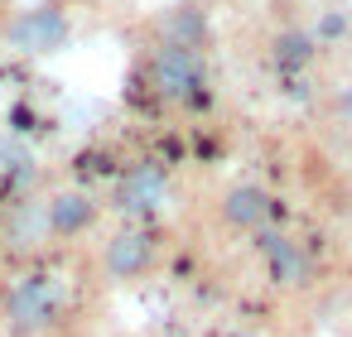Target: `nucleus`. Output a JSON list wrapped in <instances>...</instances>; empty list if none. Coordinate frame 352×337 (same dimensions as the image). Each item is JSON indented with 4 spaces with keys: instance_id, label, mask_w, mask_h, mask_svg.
Segmentation results:
<instances>
[{
    "instance_id": "nucleus-1",
    "label": "nucleus",
    "mask_w": 352,
    "mask_h": 337,
    "mask_svg": "<svg viewBox=\"0 0 352 337\" xmlns=\"http://www.w3.org/2000/svg\"><path fill=\"white\" fill-rule=\"evenodd\" d=\"M135 87L169 116H208L217 102L212 63H208L198 34H188L179 25H160L155 39L140 44Z\"/></svg>"
},
{
    "instance_id": "nucleus-2",
    "label": "nucleus",
    "mask_w": 352,
    "mask_h": 337,
    "mask_svg": "<svg viewBox=\"0 0 352 337\" xmlns=\"http://www.w3.org/2000/svg\"><path fill=\"white\" fill-rule=\"evenodd\" d=\"M78 323V289L49 270L30 265L0 279V327L6 337H68Z\"/></svg>"
},
{
    "instance_id": "nucleus-3",
    "label": "nucleus",
    "mask_w": 352,
    "mask_h": 337,
    "mask_svg": "<svg viewBox=\"0 0 352 337\" xmlns=\"http://www.w3.org/2000/svg\"><path fill=\"white\" fill-rule=\"evenodd\" d=\"M155 265H160V236H155L145 222H126V226H116L111 236H102V251H97L102 279H111V284H135V279H145Z\"/></svg>"
},
{
    "instance_id": "nucleus-4",
    "label": "nucleus",
    "mask_w": 352,
    "mask_h": 337,
    "mask_svg": "<svg viewBox=\"0 0 352 337\" xmlns=\"http://www.w3.org/2000/svg\"><path fill=\"white\" fill-rule=\"evenodd\" d=\"M251 246H256V260H261V270H265V284H275L280 294H299V289L314 284V255H309L289 231L270 226V231H261Z\"/></svg>"
},
{
    "instance_id": "nucleus-5",
    "label": "nucleus",
    "mask_w": 352,
    "mask_h": 337,
    "mask_svg": "<svg viewBox=\"0 0 352 337\" xmlns=\"http://www.w3.org/2000/svg\"><path fill=\"white\" fill-rule=\"evenodd\" d=\"M217 222H222L227 236L256 241L261 231L275 226V198H270L265 188H256V183H232V188H222V198H217Z\"/></svg>"
},
{
    "instance_id": "nucleus-6",
    "label": "nucleus",
    "mask_w": 352,
    "mask_h": 337,
    "mask_svg": "<svg viewBox=\"0 0 352 337\" xmlns=\"http://www.w3.org/2000/svg\"><path fill=\"white\" fill-rule=\"evenodd\" d=\"M102 222V207L87 198V193H54L44 202V231L54 241H78V236H92Z\"/></svg>"
},
{
    "instance_id": "nucleus-7",
    "label": "nucleus",
    "mask_w": 352,
    "mask_h": 337,
    "mask_svg": "<svg viewBox=\"0 0 352 337\" xmlns=\"http://www.w3.org/2000/svg\"><path fill=\"white\" fill-rule=\"evenodd\" d=\"M10 20H15V0H0V34L10 30Z\"/></svg>"
},
{
    "instance_id": "nucleus-8",
    "label": "nucleus",
    "mask_w": 352,
    "mask_h": 337,
    "mask_svg": "<svg viewBox=\"0 0 352 337\" xmlns=\"http://www.w3.org/2000/svg\"><path fill=\"white\" fill-rule=\"evenodd\" d=\"M342 246H347V255H352V212H347V222H342Z\"/></svg>"
},
{
    "instance_id": "nucleus-9",
    "label": "nucleus",
    "mask_w": 352,
    "mask_h": 337,
    "mask_svg": "<svg viewBox=\"0 0 352 337\" xmlns=\"http://www.w3.org/2000/svg\"><path fill=\"white\" fill-rule=\"evenodd\" d=\"M222 337H261V332H241V327H236V332H222Z\"/></svg>"
}]
</instances>
